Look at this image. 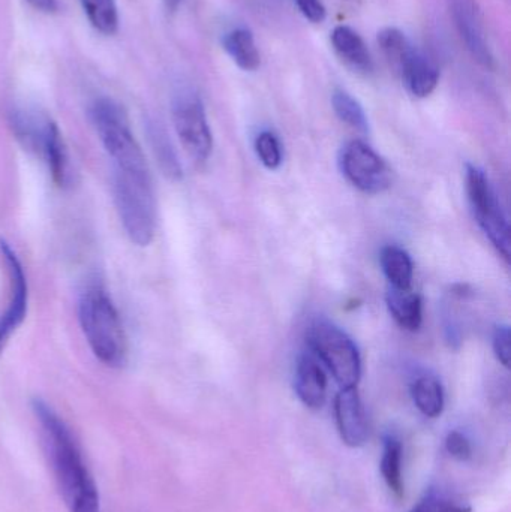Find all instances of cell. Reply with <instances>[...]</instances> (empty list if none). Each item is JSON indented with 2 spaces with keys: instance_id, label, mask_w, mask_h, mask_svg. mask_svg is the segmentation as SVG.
<instances>
[{
  "instance_id": "12",
  "label": "cell",
  "mask_w": 511,
  "mask_h": 512,
  "mask_svg": "<svg viewBox=\"0 0 511 512\" xmlns=\"http://www.w3.org/2000/svg\"><path fill=\"white\" fill-rule=\"evenodd\" d=\"M335 418L342 442L360 448L369 439V420L357 387L341 388L335 397Z\"/></svg>"
},
{
  "instance_id": "19",
  "label": "cell",
  "mask_w": 511,
  "mask_h": 512,
  "mask_svg": "<svg viewBox=\"0 0 511 512\" xmlns=\"http://www.w3.org/2000/svg\"><path fill=\"white\" fill-rule=\"evenodd\" d=\"M222 45H224V50L227 51L228 56L243 71H255L260 66V51H258L251 30L239 27V29L225 33Z\"/></svg>"
},
{
  "instance_id": "8",
  "label": "cell",
  "mask_w": 511,
  "mask_h": 512,
  "mask_svg": "<svg viewBox=\"0 0 511 512\" xmlns=\"http://www.w3.org/2000/svg\"><path fill=\"white\" fill-rule=\"evenodd\" d=\"M171 116L186 155L195 165L206 164L212 155L213 137L200 96L194 90L177 93L173 99Z\"/></svg>"
},
{
  "instance_id": "5",
  "label": "cell",
  "mask_w": 511,
  "mask_h": 512,
  "mask_svg": "<svg viewBox=\"0 0 511 512\" xmlns=\"http://www.w3.org/2000/svg\"><path fill=\"white\" fill-rule=\"evenodd\" d=\"M11 126L24 149L47 165L53 182L60 188L68 186L72 180L71 162L59 126L45 114L29 110L15 111Z\"/></svg>"
},
{
  "instance_id": "18",
  "label": "cell",
  "mask_w": 511,
  "mask_h": 512,
  "mask_svg": "<svg viewBox=\"0 0 511 512\" xmlns=\"http://www.w3.org/2000/svg\"><path fill=\"white\" fill-rule=\"evenodd\" d=\"M411 397L414 405L425 417L438 418L444 411L446 397L444 388L437 376L422 375L411 384Z\"/></svg>"
},
{
  "instance_id": "23",
  "label": "cell",
  "mask_w": 511,
  "mask_h": 512,
  "mask_svg": "<svg viewBox=\"0 0 511 512\" xmlns=\"http://www.w3.org/2000/svg\"><path fill=\"white\" fill-rule=\"evenodd\" d=\"M332 105L336 116L342 122L347 123L348 126L362 132V134L369 132V122L365 110H363L360 102L353 98L350 93L342 89H336L332 95Z\"/></svg>"
},
{
  "instance_id": "27",
  "label": "cell",
  "mask_w": 511,
  "mask_h": 512,
  "mask_svg": "<svg viewBox=\"0 0 511 512\" xmlns=\"http://www.w3.org/2000/svg\"><path fill=\"white\" fill-rule=\"evenodd\" d=\"M447 454L458 462H468L473 457V445L465 433L452 430L444 441Z\"/></svg>"
},
{
  "instance_id": "16",
  "label": "cell",
  "mask_w": 511,
  "mask_h": 512,
  "mask_svg": "<svg viewBox=\"0 0 511 512\" xmlns=\"http://www.w3.org/2000/svg\"><path fill=\"white\" fill-rule=\"evenodd\" d=\"M387 309L399 327L417 331L423 321V301L411 289H396L389 286L386 294Z\"/></svg>"
},
{
  "instance_id": "26",
  "label": "cell",
  "mask_w": 511,
  "mask_h": 512,
  "mask_svg": "<svg viewBox=\"0 0 511 512\" xmlns=\"http://www.w3.org/2000/svg\"><path fill=\"white\" fill-rule=\"evenodd\" d=\"M255 152L267 170H278L282 164V147L273 132L263 131L255 138Z\"/></svg>"
},
{
  "instance_id": "22",
  "label": "cell",
  "mask_w": 511,
  "mask_h": 512,
  "mask_svg": "<svg viewBox=\"0 0 511 512\" xmlns=\"http://www.w3.org/2000/svg\"><path fill=\"white\" fill-rule=\"evenodd\" d=\"M473 507L461 496L447 490L431 489L408 512H471Z\"/></svg>"
},
{
  "instance_id": "14",
  "label": "cell",
  "mask_w": 511,
  "mask_h": 512,
  "mask_svg": "<svg viewBox=\"0 0 511 512\" xmlns=\"http://www.w3.org/2000/svg\"><path fill=\"white\" fill-rule=\"evenodd\" d=\"M398 74L407 86L408 92L416 98H428L440 81L438 66L416 47L408 53Z\"/></svg>"
},
{
  "instance_id": "3",
  "label": "cell",
  "mask_w": 511,
  "mask_h": 512,
  "mask_svg": "<svg viewBox=\"0 0 511 512\" xmlns=\"http://www.w3.org/2000/svg\"><path fill=\"white\" fill-rule=\"evenodd\" d=\"M114 204L134 245L149 246L156 233V198L150 173H113Z\"/></svg>"
},
{
  "instance_id": "15",
  "label": "cell",
  "mask_w": 511,
  "mask_h": 512,
  "mask_svg": "<svg viewBox=\"0 0 511 512\" xmlns=\"http://www.w3.org/2000/svg\"><path fill=\"white\" fill-rule=\"evenodd\" d=\"M332 44L338 56L354 71L369 74L374 71V60L362 36L351 27L336 26L332 32Z\"/></svg>"
},
{
  "instance_id": "7",
  "label": "cell",
  "mask_w": 511,
  "mask_h": 512,
  "mask_svg": "<svg viewBox=\"0 0 511 512\" xmlns=\"http://www.w3.org/2000/svg\"><path fill=\"white\" fill-rule=\"evenodd\" d=\"M467 195L477 224L482 228L501 258L509 264L511 259V231L509 219L492 188L491 180L485 171L476 165H467L465 173Z\"/></svg>"
},
{
  "instance_id": "20",
  "label": "cell",
  "mask_w": 511,
  "mask_h": 512,
  "mask_svg": "<svg viewBox=\"0 0 511 512\" xmlns=\"http://www.w3.org/2000/svg\"><path fill=\"white\" fill-rule=\"evenodd\" d=\"M381 268L390 286L396 289H411L414 277L413 259L405 249L386 246L381 251Z\"/></svg>"
},
{
  "instance_id": "28",
  "label": "cell",
  "mask_w": 511,
  "mask_h": 512,
  "mask_svg": "<svg viewBox=\"0 0 511 512\" xmlns=\"http://www.w3.org/2000/svg\"><path fill=\"white\" fill-rule=\"evenodd\" d=\"M495 357L506 369L510 367L511 361V334L509 325H497L492 337Z\"/></svg>"
},
{
  "instance_id": "29",
  "label": "cell",
  "mask_w": 511,
  "mask_h": 512,
  "mask_svg": "<svg viewBox=\"0 0 511 512\" xmlns=\"http://www.w3.org/2000/svg\"><path fill=\"white\" fill-rule=\"evenodd\" d=\"M303 17L308 18L312 23H323L327 17L326 6L321 0H294Z\"/></svg>"
},
{
  "instance_id": "10",
  "label": "cell",
  "mask_w": 511,
  "mask_h": 512,
  "mask_svg": "<svg viewBox=\"0 0 511 512\" xmlns=\"http://www.w3.org/2000/svg\"><path fill=\"white\" fill-rule=\"evenodd\" d=\"M0 255L5 262L9 279V300L5 312L0 315V352H2L11 334L23 324L26 318L27 306H29V285H27L26 273L20 258L5 240H0Z\"/></svg>"
},
{
  "instance_id": "4",
  "label": "cell",
  "mask_w": 511,
  "mask_h": 512,
  "mask_svg": "<svg viewBox=\"0 0 511 512\" xmlns=\"http://www.w3.org/2000/svg\"><path fill=\"white\" fill-rule=\"evenodd\" d=\"M90 120L107 152L113 171L144 173L150 171L140 143L132 132L125 110L108 98L96 99L90 107Z\"/></svg>"
},
{
  "instance_id": "24",
  "label": "cell",
  "mask_w": 511,
  "mask_h": 512,
  "mask_svg": "<svg viewBox=\"0 0 511 512\" xmlns=\"http://www.w3.org/2000/svg\"><path fill=\"white\" fill-rule=\"evenodd\" d=\"M378 44L386 56L387 62L396 72L401 68L402 62L408 56L414 45L398 27H386L378 33Z\"/></svg>"
},
{
  "instance_id": "1",
  "label": "cell",
  "mask_w": 511,
  "mask_h": 512,
  "mask_svg": "<svg viewBox=\"0 0 511 512\" xmlns=\"http://www.w3.org/2000/svg\"><path fill=\"white\" fill-rule=\"evenodd\" d=\"M32 409L51 471L69 512H102L98 487L68 424L42 399L33 400Z\"/></svg>"
},
{
  "instance_id": "9",
  "label": "cell",
  "mask_w": 511,
  "mask_h": 512,
  "mask_svg": "<svg viewBox=\"0 0 511 512\" xmlns=\"http://www.w3.org/2000/svg\"><path fill=\"white\" fill-rule=\"evenodd\" d=\"M342 173L348 182L369 195L383 194L392 186V170L369 144L353 140L342 147Z\"/></svg>"
},
{
  "instance_id": "13",
  "label": "cell",
  "mask_w": 511,
  "mask_h": 512,
  "mask_svg": "<svg viewBox=\"0 0 511 512\" xmlns=\"http://www.w3.org/2000/svg\"><path fill=\"white\" fill-rule=\"evenodd\" d=\"M294 390L309 409H321L327 399V376L314 354L300 355L294 373Z\"/></svg>"
},
{
  "instance_id": "30",
  "label": "cell",
  "mask_w": 511,
  "mask_h": 512,
  "mask_svg": "<svg viewBox=\"0 0 511 512\" xmlns=\"http://www.w3.org/2000/svg\"><path fill=\"white\" fill-rule=\"evenodd\" d=\"M26 2L36 11L45 12V14H54L60 8L59 0H26Z\"/></svg>"
},
{
  "instance_id": "31",
  "label": "cell",
  "mask_w": 511,
  "mask_h": 512,
  "mask_svg": "<svg viewBox=\"0 0 511 512\" xmlns=\"http://www.w3.org/2000/svg\"><path fill=\"white\" fill-rule=\"evenodd\" d=\"M165 6H167L170 11H176L177 8H179L180 3L183 2V0H164Z\"/></svg>"
},
{
  "instance_id": "25",
  "label": "cell",
  "mask_w": 511,
  "mask_h": 512,
  "mask_svg": "<svg viewBox=\"0 0 511 512\" xmlns=\"http://www.w3.org/2000/svg\"><path fill=\"white\" fill-rule=\"evenodd\" d=\"M150 138H152L153 152H155L156 159H158L165 176L171 180L182 179V167H180L179 158L174 152L173 144L168 140V135L161 128L153 126L150 129Z\"/></svg>"
},
{
  "instance_id": "21",
  "label": "cell",
  "mask_w": 511,
  "mask_h": 512,
  "mask_svg": "<svg viewBox=\"0 0 511 512\" xmlns=\"http://www.w3.org/2000/svg\"><path fill=\"white\" fill-rule=\"evenodd\" d=\"M84 14L102 35H114L119 29V11L116 0H80Z\"/></svg>"
},
{
  "instance_id": "17",
  "label": "cell",
  "mask_w": 511,
  "mask_h": 512,
  "mask_svg": "<svg viewBox=\"0 0 511 512\" xmlns=\"http://www.w3.org/2000/svg\"><path fill=\"white\" fill-rule=\"evenodd\" d=\"M404 445L395 433H386L383 438V454H381V475L387 489L402 499L405 492L404 484Z\"/></svg>"
},
{
  "instance_id": "6",
  "label": "cell",
  "mask_w": 511,
  "mask_h": 512,
  "mask_svg": "<svg viewBox=\"0 0 511 512\" xmlns=\"http://www.w3.org/2000/svg\"><path fill=\"white\" fill-rule=\"evenodd\" d=\"M308 343L315 357L332 373L341 388L357 387L362 378V357L356 342L329 319L317 318L308 328Z\"/></svg>"
},
{
  "instance_id": "2",
  "label": "cell",
  "mask_w": 511,
  "mask_h": 512,
  "mask_svg": "<svg viewBox=\"0 0 511 512\" xmlns=\"http://www.w3.org/2000/svg\"><path fill=\"white\" fill-rule=\"evenodd\" d=\"M78 319L93 355L111 369L122 367L128 360V337L119 310L104 286L92 283L81 292Z\"/></svg>"
},
{
  "instance_id": "11",
  "label": "cell",
  "mask_w": 511,
  "mask_h": 512,
  "mask_svg": "<svg viewBox=\"0 0 511 512\" xmlns=\"http://www.w3.org/2000/svg\"><path fill=\"white\" fill-rule=\"evenodd\" d=\"M456 30L468 53L480 66L495 68V57L486 38L482 9L477 0H446Z\"/></svg>"
}]
</instances>
